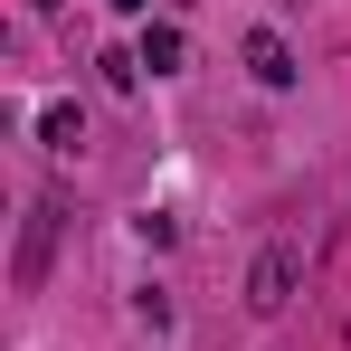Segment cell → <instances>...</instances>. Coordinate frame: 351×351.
<instances>
[{"label":"cell","mask_w":351,"mask_h":351,"mask_svg":"<svg viewBox=\"0 0 351 351\" xmlns=\"http://www.w3.org/2000/svg\"><path fill=\"white\" fill-rule=\"evenodd\" d=\"M247 76H256V86H276V95L294 86V48L276 38V29H247Z\"/></svg>","instance_id":"3957f363"},{"label":"cell","mask_w":351,"mask_h":351,"mask_svg":"<svg viewBox=\"0 0 351 351\" xmlns=\"http://www.w3.org/2000/svg\"><path fill=\"white\" fill-rule=\"evenodd\" d=\"M180 58H190V38H180L171 19H152V29H143V66H152V76H171Z\"/></svg>","instance_id":"277c9868"},{"label":"cell","mask_w":351,"mask_h":351,"mask_svg":"<svg viewBox=\"0 0 351 351\" xmlns=\"http://www.w3.org/2000/svg\"><path fill=\"white\" fill-rule=\"evenodd\" d=\"M294 285H304V247H266V256L247 266V313L276 323V313L294 304Z\"/></svg>","instance_id":"6da1fadb"},{"label":"cell","mask_w":351,"mask_h":351,"mask_svg":"<svg viewBox=\"0 0 351 351\" xmlns=\"http://www.w3.org/2000/svg\"><path fill=\"white\" fill-rule=\"evenodd\" d=\"M105 10H123V19H133V10H152V0H105Z\"/></svg>","instance_id":"8992f818"},{"label":"cell","mask_w":351,"mask_h":351,"mask_svg":"<svg viewBox=\"0 0 351 351\" xmlns=\"http://www.w3.org/2000/svg\"><path fill=\"white\" fill-rule=\"evenodd\" d=\"M38 143H48V152H86V114H76V105H48V114H38Z\"/></svg>","instance_id":"5b68a950"},{"label":"cell","mask_w":351,"mask_h":351,"mask_svg":"<svg viewBox=\"0 0 351 351\" xmlns=\"http://www.w3.org/2000/svg\"><path fill=\"white\" fill-rule=\"evenodd\" d=\"M38 10H58V0H38Z\"/></svg>","instance_id":"52a82bcc"},{"label":"cell","mask_w":351,"mask_h":351,"mask_svg":"<svg viewBox=\"0 0 351 351\" xmlns=\"http://www.w3.org/2000/svg\"><path fill=\"white\" fill-rule=\"evenodd\" d=\"M48 237H58V209L38 199L29 228H19V294H38V276H48Z\"/></svg>","instance_id":"7a4b0ae2"}]
</instances>
